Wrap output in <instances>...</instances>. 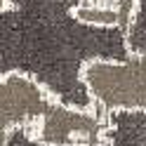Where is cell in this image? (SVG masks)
Segmentation results:
<instances>
[{"mask_svg":"<svg viewBox=\"0 0 146 146\" xmlns=\"http://www.w3.org/2000/svg\"><path fill=\"white\" fill-rule=\"evenodd\" d=\"M78 3H97V0H78Z\"/></svg>","mask_w":146,"mask_h":146,"instance_id":"5","label":"cell"},{"mask_svg":"<svg viewBox=\"0 0 146 146\" xmlns=\"http://www.w3.org/2000/svg\"><path fill=\"white\" fill-rule=\"evenodd\" d=\"M106 115L97 106H71L57 97L24 134L42 146H102L108 137Z\"/></svg>","mask_w":146,"mask_h":146,"instance_id":"2","label":"cell"},{"mask_svg":"<svg viewBox=\"0 0 146 146\" xmlns=\"http://www.w3.org/2000/svg\"><path fill=\"white\" fill-rule=\"evenodd\" d=\"M73 17L76 21L85 26H99V29H111V26H123V10L120 0H115V5H102V0L97 3H78L73 7Z\"/></svg>","mask_w":146,"mask_h":146,"instance_id":"4","label":"cell"},{"mask_svg":"<svg viewBox=\"0 0 146 146\" xmlns=\"http://www.w3.org/2000/svg\"><path fill=\"white\" fill-rule=\"evenodd\" d=\"M57 102V94L29 71L7 68L0 76V125L7 144L14 130H26Z\"/></svg>","mask_w":146,"mask_h":146,"instance_id":"3","label":"cell"},{"mask_svg":"<svg viewBox=\"0 0 146 146\" xmlns=\"http://www.w3.org/2000/svg\"><path fill=\"white\" fill-rule=\"evenodd\" d=\"M78 76L104 113H146V50H130L125 59L92 57Z\"/></svg>","mask_w":146,"mask_h":146,"instance_id":"1","label":"cell"}]
</instances>
